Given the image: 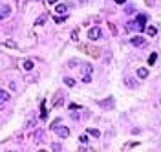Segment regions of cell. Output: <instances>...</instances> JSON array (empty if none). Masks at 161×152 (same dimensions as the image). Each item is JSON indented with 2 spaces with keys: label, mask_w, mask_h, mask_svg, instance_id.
Returning a JSON list of instances; mask_svg holds the SVG:
<instances>
[{
  "label": "cell",
  "mask_w": 161,
  "mask_h": 152,
  "mask_svg": "<svg viewBox=\"0 0 161 152\" xmlns=\"http://www.w3.org/2000/svg\"><path fill=\"white\" fill-rule=\"evenodd\" d=\"M81 50H82L86 55H90V57H95V59L101 55L99 48H95V46H90V44H81Z\"/></svg>",
  "instance_id": "6da1fadb"
},
{
  "label": "cell",
  "mask_w": 161,
  "mask_h": 152,
  "mask_svg": "<svg viewBox=\"0 0 161 152\" xmlns=\"http://www.w3.org/2000/svg\"><path fill=\"white\" fill-rule=\"evenodd\" d=\"M134 24H135V29L137 31H145V28H147V17L145 15H137L135 17V20H134Z\"/></svg>",
  "instance_id": "7a4b0ae2"
},
{
  "label": "cell",
  "mask_w": 161,
  "mask_h": 152,
  "mask_svg": "<svg viewBox=\"0 0 161 152\" xmlns=\"http://www.w3.org/2000/svg\"><path fill=\"white\" fill-rule=\"evenodd\" d=\"M53 132L57 134V136H60V138H68V136H70V128H68V126H55L53 128Z\"/></svg>",
  "instance_id": "3957f363"
},
{
  "label": "cell",
  "mask_w": 161,
  "mask_h": 152,
  "mask_svg": "<svg viewBox=\"0 0 161 152\" xmlns=\"http://www.w3.org/2000/svg\"><path fill=\"white\" fill-rule=\"evenodd\" d=\"M9 15H11V8H9V6H4V4H2V6H0V20L8 18Z\"/></svg>",
  "instance_id": "277c9868"
},
{
  "label": "cell",
  "mask_w": 161,
  "mask_h": 152,
  "mask_svg": "<svg viewBox=\"0 0 161 152\" xmlns=\"http://www.w3.org/2000/svg\"><path fill=\"white\" fill-rule=\"evenodd\" d=\"M88 37H90V40H97V39L101 37V29H99V28H91V29L88 31Z\"/></svg>",
  "instance_id": "5b68a950"
},
{
  "label": "cell",
  "mask_w": 161,
  "mask_h": 152,
  "mask_svg": "<svg viewBox=\"0 0 161 152\" xmlns=\"http://www.w3.org/2000/svg\"><path fill=\"white\" fill-rule=\"evenodd\" d=\"M4 46H6V48H11V50H17V42L11 40V39H6V40H4Z\"/></svg>",
  "instance_id": "8992f818"
},
{
  "label": "cell",
  "mask_w": 161,
  "mask_h": 152,
  "mask_svg": "<svg viewBox=\"0 0 161 152\" xmlns=\"http://www.w3.org/2000/svg\"><path fill=\"white\" fill-rule=\"evenodd\" d=\"M132 44H134V46H143V44H145V39H143V37H134V39H132Z\"/></svg>",
  "instance_id": "52a82bcc"
},
{
  "label": "cell",
  "mask_w": 161,
  "mask_h": 152,
  "mask_svg": "<svg viewBox=\"0 0 161 152\" xmlns=\"http://www.w3.org/2000/svg\"><path fill=\"white\" fill-rule=\"evenodd\" d=\"M66 9H68V6H66V4H57V6H55V11H57L59 15H64V13H66Z\"/></svg>",
  "instance_id": "ba28073f"
},
{
  "label": "cell",
  "mask_w": 161,
  "mask_h": 152,
  "mask_svg": "<svg viewBox=\"0 0 161 152\" xmlns=\"http://www.w3.org/2000/svg\"><path fill=\"white\" fill-rule=\"evenodd\" d=\"M99 106H106V108H112L113 106V99H104V101H99Z\"/></svg>",
  "instance_id": "9c48e42d"
},
{
  "label": "cell",
  "mask_w": 161,
  "mask_h": 152,
  "mask_svg": "<svg viewBox=\"0 0 161 152\" xmlns=\"http://www.w3.org/2000/svg\"><path fill=\"white\" fill-rule=\"evenodd\" d=\"M137 77H139V79H147L148 77V70L147 68H139V70H137Z\"/></svg>",
  "instance_id": "30bf717a"
},
{
  "label": "cell",
  "mask_w": 161,
  "mask_h": 152,
  "mask_svg": "<svg viewBox=\"0 0 161 152\" xmlns=\"http://www.w3.org/2000/svg\"><path fill=\"white\" fill-rule=\"evenodd\" d=\"M60 106H62V95L59 94V95H57V99L53 101V104H51V108H60Z\"/></svg>",
  "instance_id": "8fae6325"
},
{
  "label": "cell",
  "mask_w": 161,
  "mask_h": 152,
  "mask_svg": "<svg viewBox=\"0 0 161 152\" xmlns=\"http://www.w3.org/2000/svg\"><path fill=\"white\" fill-rule=\"evenodd\" d=\"M33 66H35L33 60H24V62H22V68H24V70H33Z\"/></svg>",
  "instance_id": "7c38bea8"
},
{
  "label": "cell",
  "mask_w": 161,
  "mask_h": 152,
  "mask_svg": "<svg viewBox=\"0 0 161 152\" xmlns=\"http://www.w3.org/2000/svg\"><path fill=\"white\" fill-rule=\"evenodd\" d=\"M125 84L128 86V88H135V86H137V82H135L134 79H130V77H126V79H125Z\"/></svg>",
  "instance_id": "4fadbf2b"
},
{
  "label": "cell",
  "mask_w": 161,
  "mask_h": 152,
  "mask_svg": "<svg viewBox=\"0 0 161 152\" xmlns=\"http://www.w3.org/2000/svg\"><path fill=\"white\" fill-rule=\"evenodd\" d=\"M145 31H147L150 37H156V35H157V29H156L154 26H148V28H145Z\"/></svg>",
  "instance_id": "5bb4252c"
},
{
  "label": "cell",
  "mask_w": 161,
  "mask_h": 152,
  "mask_svg": "<svg viewBox=\"0 0 161 152\" xmlns=\"http://www.w3.org/2000/svg\"><path fill=\"white\" fill-rule=\"evenodd\" d=\"M88 136H94V138H99L101 136V132L97 128H88Z\"/></svg>",
  "instance_id": "9a60e30c"
},
{
  "label": "cell",
  "mask_w": 161,
  "mask_h": 152,
  "mask_svg": "<svg viewBox=\"0 0 161 152\" xmlns=\"http://www.w3.org/2000/svg\"><path fill=\"white\" fill-rule=\"evenodd\" d=\"M91 72H94V66H91V64H86L84 66V75H91Z\"/></svg>",
  "instance_id": "2e32d148"
},
{
  "label": "cell",
  "mask_w": 161,
  "mask_h": 152,
  "mask_svg": "<svg viewBox=\"0 0 161 152\" xmlns=\"http://www.w3.org/2000/svg\"><path fill=\"white\" fill-rule=\"evenodd\" d=\"M9 99V94L6 90H0V101H8Z\"/></svg>",
  "instance_id": "e0dca14e"
},
{
  "label": "cell",
  "mask_w": 161,
  "mask_h": 152,
  "mask_svg": "<svg viewBox=\"0 0 161 152\" xmlns=\"http://www.w3.org/2000/svg\"><path fill=\"white\" fill-rule=\"evenodd\" d=\"M156 60H157V53H152V55L148 57V64H154Z\"/></svg>",
  "instance_id": "ac0fdd59"
},
{
  "label": "cell",
  "mask_w": 161,
  "mask_h": 152,
  "mask_svg": "<svg viewBox=\"0 0 161 152\" xmlns=\"http://www.w3.org/2000/svg\"><path fill=\"white\" fill-rule=\"evenodd\" d=\"M64 82H66L68 86H75V81H73L72 77H66V79H64Z\"/></svg>",
  "instance_id": "d6986e66"
},
{
  "label": "cell",
  "mask_w": 161,
  "mask_h": 152,
  "mask_svg": "<svg viewBox=\"0 0 161 152\" xmlns=\"http://www.w3.org/2000/svg\"><path fill=\"white\" fill-rule=\"evenodd\" d=\"M46 20H48V17H46V15H42V17H39V18H37V24H44Z\"/></svg>",
  "instance_id": "ffe728a7"
},
{
  "label": "cell",
  "mask_w": 161,
  "mask_h": 152,
  "mask_svg": "<svg viewBox=\"0 0 161 152\" xmlns=\"http://www.w3.org/2000/svg\"><path fill=\"white\" fill-rule=\"evenodd\" d=\"M79 141L84 145V143H88V134H82V136H79Z\"/></svg>",
  "instance_id": "44dd1931"
},
{
  "label": "cell",
  "mask_w": 161,
  "mask_h": 152,
  "mask_svg": "<svg viewBox=\"0 0 161 152\" xmlns=\"http://www.w3.org/2000/svg\"><path fill=\"white\" fill-rule=\"evenodd\" d=\"M72 39H73V40H79V29H73V31H72Z\"/></svg>",
  "instance_id": "7402d4cb"
},
{
  "label": "cell",
  "mask_w": 161,
  "mask_h": 152,
  "mask_svg": "<svg viewBox=\"0 0 161 152\" xmlns=\"http://www.w3.org/2000/svg\"><path fill=\"white\" fill-rule=\"evenodd\" d=\"M134 28H135V24H134V20H130V22L126 24V29H128V31H132Z\"/></svg>",
  "instance_id": "603a6c76"
},
{
  "label": "cell",
  "mask_w": 161,
  "mask_h": 152,
  "mask_svg": "<svg viewBox=\"0 0 161 152\" xmlns=\"http://www.w3.org/2000/svg\"><path fill=\"white\" fill-rule=\"evenodd\" d=\"M68 108H70V110H79V108H81V106H79V104H75V103H72V104H70V106H68Z\"/></svg>",
  "instance_id": "cb8c5ba5"
},
{
  "label": "cell",
  "mask_w": 161,
  "mask_h": 152,
  "mask_svg": "<svg viewBox=\"0 0 161 152\" xmlns=\"http://www.w3.org/2000/svg\"><path fill=\"white\" fill-rule=\"evenodd\" d=\"M59 125H60V119H55V121H53V123H51V130H53V128H55V126H59Z\"/></svg>",
  "instance_id": "d4e9b609"
},
{
  "label": "cell",
  "mask_w": 161,
  "mask_h": 152,
  "mask_svg": "<svg viewBox=\"0 0 161 152\" xmlns=\"http://www.w3.org/2000/svg\"><path fill=\"white\" fill-rule=\"evenodd\" d=\"M51 148H53L55 152H59V150H60V145H59V143H53V145H51Z\"/></svg>",
  "instance_id": "484cf974"
},
{
  "label": "cell",
  "mask_w": 161,
  "mask_h": 152,
  "mask_svg": "<svg viewBox=\"0 0 161 152\" xmlns=\"http://www.w3.org/2000/svg\"><path fill=\"white\" fill-rule=\"evenodd\" d=\"M53 20H55V22H57V24H60V22H64V18H62V17H60V15H59V17H55V18H53Z\"/></svg>",
  "instance_id": "4316f807"
},
{
  "label": "cell",
  "mask_w": 161,
  "mask_h": 152,
  "mask_svg": "<svg viewBox=\"0 0 161 152\" xmlns=\"http://www.w3.org/2000/svg\"><path fill=\"white\" fill-rule=\"evenodd\" d=\"M90 81H91V75H84L82 77V82H90Z\"/></svg>",
  "instance_id": "83f0119b"
},
{
  "label": "cell",
  "mask_w": 161,
  "mask_h": 152,
  "mask_svg": "<svg viewBox=\"0 0 161 152\" xmlns=\"http://www.w3.org/2000/svg\"><path fill=\"white\" fill-rule=\"evenodd\" d=\"M46 2H48L50 6H53V4H59V0H46Z\"/></svg>",
  "instance_id": "f1b7e54d"
},
{
  "label": "cell",
  "mask_w": 161,
  "mask_h": 152,
  "mask_svg": "<svg viewBox=\"0 0 161 152\" xmlns=\"http://www.w3.org/2000/svg\"><path fill=\"white\" fill-rule=\"evenodd\" d=\"M126 0H116V4H125Z\"/></svg>",
  "instance_id": "f546056e"
},
{
  "label": "cell",
  "mask_w": 161,
  "mask_h": 152,
  "mask_svg": "<svg viewBox=\"0 0 161 152\" xmlns=\"http://www.w3.org/2000/svg\"><path fill=\"white\" fill-rule=\"evenodd\" d=\"M37 152H48V150H44V148H40V150H37Z\"/></svg>",
  "instance_id": "4dcf8cb0"
}]
</instances>
